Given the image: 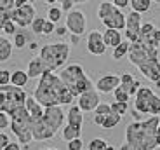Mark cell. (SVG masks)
<instances>
[{"mask_svg": "<svg viewBox=\"0 0 160 150\" xmlns=\"http://www.w3.org/2000/svg\"><path fill=\"white\" fill-rule=\"evenodd\" d=\"M33 96L44 108L54 105H72L77 100L75 94L63 84L59 75H56L54 72H44L40 75Z\"/></svg>", "mask_w": 160, "mask_h": 150, "instance_id": "6da1fadb", "label": "cell"}, {"mask_svg": "<svg viewBox=\"0 0 160 150\" xmlns=\"http://www.w3.org/2000/svg\"><path fill=\"white\" fill-rule=\"evenodd\" d=\"M160 124V115H152L144 121H134L125 127V142L134 145L138 150L158 148L157 129Z\"/></svg>", "mask_w": 160, "mask_h": 150, "instance_id": "7a4b0ae2", "label": "cell"}, {"mask_svg": "<svg viewBox=\"0 0 160 150\" xmlns=\"http://www.w3.org/2000/svg\"><path fill=\"white\" fill-rule=\"evenodd\" d=\"M59 79L63 80V84L75 94V98L78 96V94H82V93H85V91L94 87V82L89 79V75L84 72V68H82L78 63L64 66L59 72Z\"/></svg>", "mask_w": 160, "mask_h": 150, "instance_id": "3957f363", "label": "cell"}, {"mask_svg": "<svg viewBox=\"0 0 160 150\" xmlns=\"http://www.w3.org/2000/svg\"><path fill=\"white\" fill-rule=\"evenodd\" d=\"M11 131L12 134L18 138L21 145L28 147L33 142L32 134V117H30L26 106H18L16 110H12L11 114Z\"/></svg>", "mask_w": 160, "mask_h": 150, "instance_id": "277c9868", "label": "cell"}, {"mask_svg": "<svg viewBox=\"0 0 160 150\" xmlns=\"http://www.w3.org/2000/svg\"><path fill=\"white\" fill-rule=\"evenodd\" d=\"M70 51H72V47L66 42H52V44H45L40 47L38 56L42 58V61L47 65L51 72H56L68 61Z\"/></svg>", "mask_w": 160, "mask_h": 150, "instance_id": "5b68a950", "label": "cell"}, {"mask_svg": "<svg viewBox=\"0 0 160 150\" xmlns=\"http://www.w3.org/2000/svg\"><path fill=\"white\" fill-rule=\"evenodd\" d=\"M98 18L106 28H115L120 32L125 30V14L113 2L101 0L99 7H98Z\"/></svg>", "mask_w": 160, "mask_h": 150, "instance_id": "8992f818", "label": "cell"}, {"mask_svg": "<svg viewBox=\"0 0 160 150\" xmlns=\"http://www.w3.org/2000/svg\"><path fill=\"white\" fill-rule=\"evenodd\" d=\"M127 58L132 65L138 68V66L144 65V63H148V61L157 59V58H158V47H152V45L143 44V42H139V40L131 42Z\"/></svg>", "mask_w": 160, "mask_h": 150, "instance_id": "52a82bcc", "label": "cell"}, {"mask_svg": "<svg viewBox=\"0 0 160 150\" xmlns=\"http://www.w3.org/2000/svg\"><path fill=\"white\" fill-rule=\"evenodd\" d=\"M35 16H37L35 5L28 2V4H23V5H19V7H14L11 19L14 21L19 28H28L30 24H32V21L35 19Z\"/></svg>", "mask_w": 160, "mask_h": 150, "instance_id": "ba28073f", "label": "cell"}, {"mask_svg": "<svg viewBox=\"0 0 160 150\" xmlns=\"http://www.w3.org/2000/svg\"><path fill=\"white\" fill-rule=\"evenodd\" d=\"M45 122H47V126L51 127L54 133L61 129L64 126V121H66V114H64V110L61 108V105H54V106H45L44 108V115H42Z\"/></svg>", "mask_w": 160, "mask_h": 150, "instance_id": "9c48e42d", "label": "cell"}, {"mask_svg": "<svg viewBox=\"0 0 160 150\" xmlns=\"http://www.w3.org/2000/svg\"><path fill=\"white\" fill-rule=\"evenodd\" d=\"M66 28L70 33L75 35H84L85 28H87V18L80 9H72L66 14Z\"/></svg>", "mask_w": 160, "mask_h": 150, "instance_id": "30bf717a", "label": "cell"}, {"mask_svg": "<svg viewBox=\"0 0 160 150\" xmlns=\"http://www.w3.org/2000/svg\"><path fill=\"white\" fill-rule=\"evenodd\" d=\"M153 96H155V93H153L152 87L141 85L138 93L134 94V108L138 112H141L143 115H150V106H152Z\"/></svg>", "mask_w": 160, "mask_h": 150, "instance_id": "8fae6325", "label": "cell"}, {"mask_svg": "<svg viewBox=\"0 0 160 150\" xmlns=\"http://www.w3.org/2000/svg\"><path fill=\"white\" fill-rule=\"evenodd\" d=\"M141 24H143V18H141V12L131 11L125 16V39L129 42H136L138 35H139Z\"/></svg>", "mask_w": 160, "mask_h": 150, "instance_id": "7c38bea8", "label": "cell"}, {"mask_svg": "<svg viewBox=\"0 0 160 150\" xmlns=\"http://www.w3.org/2000/svg\"><path fill=\"white\" fill-rule=\"evenodd\" d=\"M138 40L143 42V44L152 45V47H160V30L155 28L153 23H143L139 35H138Z\"/></svg>", "mask_w": 160, "mask_h": 150, "instance_id": "4fadbf2b", "label": "cell"}, {"mask_svg": "<svg viewBox=\"0 0 160 150\" xmlns=\"http://www.w3.org/2000/svg\"><path fill=\"white\" fill-rule=\"evenodd\" d=\"M99 103H101V98H99V93H98L96 87H92V89H89L77 96V105L80 106L82 112H94Z\"/></svg>", "mask_w": 160, "mask_h": 150, "instance_id": "5bb4252c", "label": "cell"}, {"mask_svg": "<svg viewBox=\"0 0 160 150\" xmlns=\"http://www.w3.org/2000/svg\"><path fill=\"white\" fill-rule=\"evenodd\" d=\"M32 134H33V142H47L56 136V133L47 126V122L44 119H33L32 121Z\"/></svg>", "mask_w": 160, "mask_h": 150, "instance_id": "9a60e30c", "label": "cell"}, {"mask_svg": "<svg viewBox=\"0 0 160 150\" xmlns=\"http://www.w3.org/2000/svg\"><path fill=\"white\" fill-rule=\"evenodd\" d=\"M106 44L103 40V33L98 30H91L87 33V51L94 56H103L106 53Z\"/></svg>", "mask_w": 160, "mask_h": 150, "instance_id": "2e32d148", "label": "cell"}, {"mask_svg": "<svg viewBox=\"0 0 160 150\" xmlns=\"http://www.w3.org/2000/svg\"><path fill=\"white\" fill-rule=\"evenodd\" d=\"M120 85V75H115V73H106L103 77L98 79V82L94 84V87L98 89L99 94H110L115 91V87Z\"/></svg>", "mask_w": 160, "mask_h": 150, "instance_id": "e0dca14e", "label": "cell"}, {"mask_svg": "<svg viewBox=\"0 0 160 150\" xmlns=\"http://www.w3.org/2000/svg\"><path fill=\"white\" fill-rule=\"evenodd\" d=\"M138 70H139V72L143 73V77H146L148 80H152V82L160 80V59L158 58L148 61V63H144V65H141V66H138Z\"/></svg>", "mask_w": 160, "mask_h": 150, "instance_id": "ac0fdd59", "label": "cell"}, {"mask_svg": "<svg viewBox=\"0 0 160 150\" xmlns=\"http://www.w3.org/2000/svg\"><path fill=\"white\" fill-rule=\"evenodd\" d=\"M44 72H51V70L47 68V65H45L44 61H42V58L40 56H35L33 59H30L28 63V70H26V73H28L30 79H37L40 77Z\"/></svg>", "mask_w": 160, "mask_h": 150, "instance_id": "d6986e66", "label": "cell"}, {"mask_svg": "<svg viewBox=\"0 0 160 150\" xmlns=\"http://www.w3.org/2000/svg\"><path fill=\"white\" fill-rule=\"evenodd\" d=\"M66 124H72V126L82 127L84 124V112L80 110L78 105H70L68 112H66Z\"/></svg>", "mask_w": 160, "mask_h": 150, "instance_id": "ffe728a7", "label": "cell"}, {"mask_svg": "<svg viewBox=\"0 0 160 150\" xmlns=\"http://www.w3.org/2000/svg\"><path fill=\"white\" fill-rule=\"evenodd\" d=\"M103 40H104V44H106V47H117L120 42L124 40V37H122V32H120V30L106 28L103 32Z\"/></svg>", "mask_w": 160, "mask_h": 150, "instance_id": "44dd1931", "label": "cell"}, {"mask_svg": "<svg viewBox=\"0 0 160 150\" xmlns=\"http://www.w3.org/2000/svg\"><path fill=\"white\" fill-rule=\"evenodd\" d=\"M24 106H26V110H28V114H30V117H32V121H33V119H40L42 115H44V106L37 101L33 94H32V96H26Z\"/></svg>", "mask_w": 160, "mask_h": 150, "instance_id": "7402d4cb", "label": "cell"}, {"mask_svg": "<svg viewBox=\"0 0 160 150\" xmlns=\"http://www.w3.org/2000/svg\"><path fill=\"white\" fill-rule=\"evenodd\" d=\"M12 11H14V4L11 0H0V32H2L5 21L12 18Z\"/></svg>", "mask_w": 160, "mask_h": 150, "instance_id": "603a6c76", "label": "cell"}, {"mask_svg": "<svg viewBox=\"0 0 160 150\" xmlns=\"http://www.w3.org/2000/svg\"><path fill=\"white\" fill-rule=\"evenodd\" d=\"M12 47H14V44L9 40L7 37H2V35H0V63H5L7 59H11V56H12Z\"/></svg>", "mask_w": 160, "mask_h": 150, "instance_id": "cb8c5ba5", "label": "cell"}, {"mask_svg": "<svg viewBox=\"0 0 160 150\" xmlns=\"http://www.w3.org/2000/svg\"><path fill=\"white\" fill-rule=\"evenodd\" d=\"M82 136V127L72 126V124H66V126L61 127V138L64 142H70V140H75Z\"/></svg>", "mask_w": 160, "mask_h": 150, "instance_id": "d4e9b609", "label": "cell"}, {"mask_svg": "<svg viewBox=\"0 0 160 150\" xmlns=\"http://www.w3.org/2000/svg\"><path fill=\"white\" fill-rule=\"evenodd\" d=\"M30 77L28 73L24 72V70H14L11 73V84L12 85H18V87H24V85L28 84Z\"/></svg>", "mask_w": 160, "mask_h": 150, "instance_id": "484cf974", "label": "cell"}, {"mask_svg": "<svg viewBox=\"0 0 160 150\" xmlns=\"http://www.w3.org/2000/svg\"><path fill=\"white\" fill-rule=\"evenodd\" d=\"M129 45H131L129 40H122L117 47H113V59H117V61L124 59V58L127 56V53H129Z\"/></svg>", "mask_w": 160, "mask_h": 150, "instance_id": "4316f807", "label": "cell"}, {"mask_svg": "<svg viewBox=\"0 0 160 150\" xmlns=\"http://www.w3.org/2000/svg\"><path fill=\"white\" fill-rule=\"evenodd\" d=\"M129 5H131L132 11L143 14V12H148L150 9H152V0H131Z\"/></svg>", "mask_w": 160, "mask_h": 150, "instance_id": "83f0119b", "label": "cell"}, {"mask_svg": "<svg viewBox=\"0 0 160 150\" xmlns=\"http://www.w3.org/2000/svg\"><path fill=\"white\" fill-rule=\"evenodd\" d=\"M12 44H14V47L16 49H23L28 45V33L23 30H18L16 33H14V40H12Z\"/></svg>", "mask_w": 160, "mask_h": 150, "instance_id": "f1b7e54d", "label": "cell"}, {"mask_svg": "<svg viewBox=\"0 0 160 150\" xmlns=\"http://www.w3.org/2000/svg\"><path fill=\"white\" fill-rule=\"evenodd\" d=\"M120 121H122V115L115 114V112H110V114L104 117V121H103V124H101V127H103V129H113V127H115Z\"/></svg>", "mask_w": 160, "mask_h": 150, "instance_id": "f546056e", "label": "cell"}, {"mask_svg": "<svg viewBox=\"0 0 160 150\" xmlns=\"http://www.w3.org/2000/svg\"><path fill=\"white\" fill-rule=\"evenodd\" d=\"M89 150H115V147L103 138H94L89 142Z\"/></svg>", "mask_w": 160, "mask_h": 150, "instance_id": "4dcf8cb0", "label": "cell"}, {"mask_svg": "<svg viewBox=\"0 0 160 150\" xmlns=\"http://www.w3.org/2000/svg\"><path fill=\"white\" fill-rule=\"evenodd\" d=\"M61 18H63V9L56 7V5H51L47 11V19L52 21V23H58V21H61Z\"/></svg>", "mask_w": 160, "mask_h": 150, "instance_id": "1f68e13d", "label": "cell"}, {"mask_svg": "<svg viewBox=\"0 0 160 150\" xmlns=\"http://www.w3.org/2000/svg\"><path fill=\"white\" fill-rule=\"evenodd\" d=\"M44 24H45V18L35 16V19H33L32 24H30V28H32V32L35 33V35H42V32H44Z\"/></svg>", "mask_w": 160, "mask_h": 150, "instance_id": "d6a6232c", "label": "cell"}, {"mask_svg": "<svg viewBox=\"0 0 160 150\" xmlns=\"http://www.w3.org/2000/svg\"><path fill=\"white\" fill-rule=\"evenodd\" d=\"M112 112H115V114H118V115H125L127 114V110H129V103L127 101H113L112 105Z\"/></svg>", "mask_w": 160, "mask_h": 150, "instance_id": "836d02e7", "label": "cell"}, {"mask_svg": "<svg viewBox=\"0 0 160 150\" xmlns=\"http://www.w3.org/2000/svg\"><path fill=\"white\" fill-rule=\"evenodd\" d=\"M134 82H136V79H134L132 73H122V75H120V85H122L127 93H129V89H131V85L134 84Z\"/></svg>", "mask_w": 160, "mask_h": 150, "instance_id": "e575fe53", "label": "cell"}, {"mask_svg": "<svg viewBox=\"0 0 160 150\" xmlns=\"http://www.w3.org/2000/svg\"><path fill=\"white\" fill-rule=\"evenodd\" d=\"M113 96H115L117 101H127L131 100V94L127 93V91L122 87V85H118V87H115V91H113Z\"/></svg>", "mask_w": 160, "mask_h": 150, "instance_id": "d590c367", "label": "cell"}, {"mask_svg": "<svg viewBox=\"0 0 160 150\" xmlns=\"http://www.w3.org/2000/svg\"><path fill=\"white\" fill-rule=\"evenodd\" d=\"M2 32L5 33V35H14V33L18 32V24L14 23L12 19H9V21H5V24L2 26Z\"/></svg>", "mask_w": 160, "mask_h": 150, "instance_id": "8d00e7d4", "label": "cell"}, {"mask_svg": "<svg viewBox=\"0 0 160 150\" xmlns=\"http://www.w3.org/2000/svg\"><path fill=\"white\" fill-rule=\"evenodd\" d=\"M11 127V115L5 112H0V131Z\"/></svg>", "mask_w": 160, "mask_h": 150, "instance_id": "74e56055", "label": "cell"}, {"mask_svg": "<svg viewBox=\"0 0 160 150\" xmlns=\"http://www.w3.org/2000/svg\"><path fill=\"white\" fill-rule=\"evenodd\" d=\"M150 115H160V96H153L152 106H150Z\"/></svg>", "mask_w": 160, "mask_h": 150, "instance_id": "f35d334b", "label": "cell"}, {"mask_svg": "<svg viewBox=\"0 0 160 150\" xmlns=\"http://www.w3.org/2000/svg\"><path fill=\"white\" fill-rule=\"evenodd\" d=\"M110 112H112V106H110L108 103H103V101H101L99 105L96 106V110H94V114H98V115H108Z\"/></svg>", "mask_w": 160, "mask_h": 150, "instance_id": "ab89813d", "label": "cell"}, {"mask_svg": "<svg viewBox=\"0 0 160 150\" xmlns=\"http://www.w3.org/2000/svg\"><path fill=\"white\" fill-rule=\"evenodd\" d=\"M66 148H68V150H82V148H84V142H82V138L70 140L68 145H66Z\"/></svg>", "mask_w": 160, "mask_h": 150, "instance_id": "60d3db41", "label": "cell"}, {"mask_svg": "<svg viewBox=\"0 0 160 150\" xmlns=\"http://www.w3.org/2000/svg\"><path fill=\"white\" fill-rule=\"evenodd\" d=\"M11 73L12 72H9V70H5V68L0 70V85L11 84Z\"/></svg>", "mask_w": 160, "mask_h": 150, "instance_id": "b9f144b4", "label": "cell"}, {"mask_svg": "<svg viewBox=\"0 0 160 150\" xmlns=\"http://www.w3.org/2000/svg\"><path fill=\"white\" fill-rule=\"evenodd\" d=\"M54 30H56V23H52V21L45 19L44 32H42V35H51V33H54Z\"/></svg>", "mask_w": 160, "mask_h": 150, "instance_id": "7bdbcfd3", "label": "cell"}, {"mask_svg": "<svg viewBox=\"0 0 160 150\" xmlns=\"http://www.w3.org/2000/svg\"><path fill=\"white\" fill-rule=\"evenodd\" d=\"M11 142V138L7 136V133H4V131H0V150H4L5 145Z\"/></svg>", "mask_w": 160, "mask_h": 150, "instance_id": "ee69618b", "label": "cell"}, {"mask_svg": "<svg viewBox=\"0 0 160 150\" xmlns=\"http://www.w3.org/2000/svg\"><path fill=\"white\" fill-rule=\"evenodd\" d=\"M54 32H56L58 37H66L70 33L68 28H66V24H64V26H56V30H54Z\"/></svg>", "mask_w": 160, "mask_h": 150, "instance_id": "f6af8a7d", "label": "cell"}, {"mask_svg": "<svg viewBox=\"0 0 160 150\" xmlns=\"http://www.w3.org/2000/svg\"><path fill=\"white\" fill-rule=\"evenodd\" d=\"M4 150H21V143L19 142H9Z\"/></svg>", "mask_w": 160, "mask_h": 150, "instance_id": "bcb514c9", "label": "cell"}, {"mask_svg": "<svg viewBox=\"0 0 160 150\" xmlns=\"http://www.w3.org/2000/svg\"><path fill=\"white\" fill-rule=\"evenodd\" d=\"M139 87H141V82H139V80H136L134 84L131 85V89H129V94H131V98H134V94L138 93V89H139Z\"/></svg>", "mask_w": 160, "mask_h": 150, "instance_id": "7dc6e473", "label": "cell"}, {"mask_svg": "<svg viewBox=\"0 0 160 150\" xmlns=\"http://www.w3.org/2000/svg\"><path fill=\"white\" fill-rule=\"evenodd\" d=\"M112 2L118 9H124V7H127V5H129V2H131V0H112Z\"/></svg>", "mask_w": 160, "mask_h": 150, "instance_id": "c3c4849f", "label": "cell"}, {"mask_svg": "<svg viewBox=\"0 0 160 150\" xmlns=\"http://www.w3.org/2000/svg\"><path fill=\"white\" fill-rule=\"evenodd\" d=\"M12 4H14V7H19V5H23V4H33V2H35V0H11Z\"/></svg>", "mask_w": 160, "mask_h": 150, "instance_id": "681fc988", "label": "cell"}, {"mask_svg": "<svg viewBox=\"0 0 160 150\" xmlns=\"http://www.w3.org/2000/svg\"><path fill=\"white\" fill-rule=\"evenodd\" d=\"M118 150H138V148H136L134 145H131V143L125 142V143H122V145H120V148H118Z\"/></svg>", "mask_w": 160, "mask_h": 150, "instance_id": "f907efd6", "label": "cell"}, {"mask_svg": "<svg viewBox=\"0 0 160 150\" xmlns=\"http://www.w3.org/2000/svg\"><path fill=\"white\" fill-rule=\"evenodd\" d=\"M132 117H134V121H143V114L138 112L136 108H132Z\"/></svg>", "mask_w": 160, "mask_h": 150, "instance_id": "816d5d0a", "label": "cell"}, {"mask_svg": "<svg viewBox=\"0 0 160 150\" xmlns=\"http://www.w3.org/2000/svg\"><path fill=\"white\" fill-rule=\"evenodd\" d=\"M80 40V35H75V33H70V42L72 44H78Z\"/></svg>", "mask_w": 160, "mask_h": 150, "instance_id": "f5cc1de1", "label": "cell"}, {"mask_svg": "<svg viewBox=\"0 0 160 150\" xmlns=\"http://www.w3.org/2000/svg\"><path fill=\"white\" fill-rule=\"evenodd\" d=\"M28 47H30V51H37V49H38V42L32 40V42L28 44Z\"/></svg>", "mask_w": 160, "mask_h": 150, "instance_id": "db71d44e", "label": "cell"}, {"mask_svg": "<svg viewBox=\"0 0 160 150\" xmlns=\"http://www.w3.org/2000/svg\"><path fill=\"white\" fill-rule=\"evenodd\" d=\"M157 142H158V148H160V124H158V129H157Z\"/></svg>", "mask_w": 160, "mask_h": 150, "instance_id": "11a10c76", "label": "cell"}, {"mask_svg": "<svg viewBox=\"0 0 160 150\" xmlns=\"http://www.w3.org/2000/svg\"><path fill=\"white\" fill-rule=\"evenodd\" d=\"M40 150H58V148H52V147H47V148H40Z\"/></svg>", "mask_w": 160, "mask_h": 150, "instance_id": "9f6ffc18", "label": "cell"}, {"mask_svg": "<svg viewBox=\"0 0 160 150\" xmlns=\"http://www.w3.org/2000/svg\"><path fill=\"white\" fill-rule=\"evenodd\" d=\"M153 84L157 85V87H160V80H157V82H153Z\"/></svg>", "mask_w": 160, "mask_h": 150, "instance_id": "6f0895ef", "label": "cell"}, {"mask_svg": "<svg viewBox=\"0 0 160 150\" xmlns=\"http://www.w3.org/2000/svg\"><path fill=\"white\" fill-rule=\"evenodd\" d=\"M152 2H157V4H160V0H152Z\"/></svg>", "mask_w": 160, "mask_h": 150, "instance_id": "680465c9", "label": "cell"}]
</instances>
